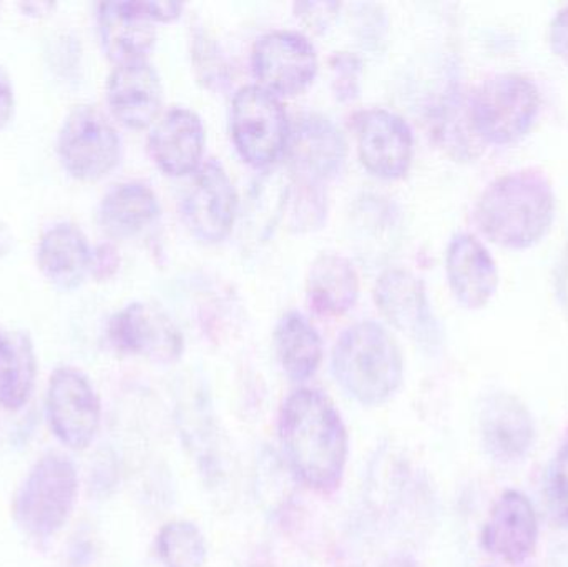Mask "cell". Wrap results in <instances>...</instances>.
Wrapping results in <instances>:
<instances>
[{"instance_id":"cell-14","label":"cell","mask_w":568,"mask_h":567,"mask_svg":"<svg viewBox=\"0 0 568 567\" xmlns=\"http://www.w3.org/2000/svg\"><path fill=\"white\" fill-rule=\"evenodd\" d=\"M537 541L539 519L530 499L516 489L503 493L484 523L483 548L509 565H523L536 553Z\"/></svg>"},{"instance_id":"cell-2","label":"cell","mask_w":568,"mask_h":567,"mask_svg":"<svg viewBox=\"0 0 568 567\" xmlns=\"http://www.w3.org/2000/svg\"><path fill=\"white\" fill-rule=\"evenodd\" d=\"M556 215L552 182L536 169L516 170L494 180L476 206V223L483 235L514 252L542 242Z\"/></svg>"},{"instance_id":"cell-22","label":"cell","mask_w":568,"mask_h":567,"mask_svg":"<svg viewBox=\"0 0 568 567\" xmlns=\"http://www.w3.org/2000/svg\"><path fill=\"white\" fill-rule=\"evenodd\" d=\"M307 302L321 316L334 318L353 310L359 296V276L346 256L321 253L307 273Z\"/></svg>"},{"instance_id":"cell-19","label":"cell","mask_w":568,"mask_h":567,"mask_svg":"<svg viewBox=\"0 0 568 567\" xmlns=\"http://www.w3.org/2000/svg\"><path fill=\"white\" fill-rule=\"evenodd\" d=\"M115 119L130 129H145L159 115L163 90L159 73L146 60L116 65L106 85Z\"/></svg>"},{"instance_id":"cell-10","label":"cell","mask_w":568,"mask_h":567,"mask_svg":"<svg viewBox=\"0 0 568 567\" xmlns=\"http://www.w3.org/2000/svg\"><path fill=\"white\" fill-rule=\"evenodd\" d=\"M239 196L222 163L209 160L195 172L183 199V219L196 239L219 243L232 232Z\"/></svg>"},{"instance_id":"cell-15","label":"cell","mask_w":568,"mask_h":567,"mask_svg":"<svg viewBox=\"0 0 568 567\" xmlns=\"http://www.w3.org/2000/svg\"><path fill=\"white\" fill-rule=\"evenodd\" d=\"M447 282L457 302L467 310L489 305L499 288V269L489 250L470 233L450 240L446 253Z\"/></svg>"},{"instance_id":"cell-5","label":"cell","mask_w":568,"mask_h":567,"mask_svg":"<svg viewBox=\"0 0 568 567\" xmlns=\"http://www.w3.org/2000/svg\"><path fill=\"white\" fill-rule=\"evenodd\" d=\"M539 112L540 92L536 83L517 73H500L474 92L467 119L480 140L507 146L529 133Z\"/></svg>"},{"instance_id":"cell-29","label":"cell","mask_w":568,"mask_h":567,"mask_svg":"<svg viewBox=\"0 0 568 567\" xmlns=\"http://www.w3.org/2000/svg\"><path fill=\"white\" fill-rule=\"evenodd\" d=\"M337 10H339V3L333 2H307L297 3L296 16H300L304 22L310 26L313 30H324L327 23L334 19Z\"/></svg>"},{"instance_id":"cell-33","label":"cell","mask_w":568,"mask_h":567,"mask_svg":"<svg viewBox=\"0 0 568 567\" xmlns=\"http://www.w3.org/2000/svg\"><path fill=\"white\" fill-rule=\"evenodd\" d=\"M383 567H419L416 565V563L413 561V559L407 558V556H394V558L387 559L386 563H384Z\"/></svg>"},{"instance_id":"cell-7","label":"cell","mask_w":568,"mask_h":567,"mask_svg":"<svg viewBox=\"0 0 568 567\" xmlns=\"http://www.w3.org/2000/svg\"><path fill=\"white\" fill-rule=\"evenodd\" d=\"M60 162L77 180L95 182L109 175L122 156V140L105 113L82 105L69 113L59 133Z\"/></svg>"},{"instance_id":"cell-13","label":"cell","mask_w":568,"mask_h":567,"mask_svg":"<svg viewBox=\"0 0 568 567\" xmlns=\"http://www.w3.org/2000/svg\"><path fill=\"white\" fill-rule=\"evenodd\" d=\"M374 300L394 328L406 333L423 348L433 350L439 345V323L419 279L404 270H389L377 280Z\"/></svg>"},{"instance_id":"cell-1","label":"cell","mask_w":568,"mask_h":567,"mask_svg":"<svg viewBox=\"0 0 568 567\" xmlns=\"http://www.w3.org/2000/svg\"><path fill=\"white\" fill-rule=\"evenodd\" d=\"M284 459L296 479L329 495L343 482L349 438L339 412L324 393L301 388L284 399L278 419Z\"/></svg>"},{"instance_id":"cell-9","label":"cell","mask_w":568,"mask_h":567,"mask_svg":"<svg viewBox=\"0 0 568 567\" xmlns=\"http://www.w3.org/2000/svg\"><path fill=\"white\" fill-rule=\"evenodd\" d=\"M252 62L260 87L278 99L303 92L317 72L313 43L293 30H275L263 36L255 43Z\"/></svg>"},{"instance_id":"cell-16","label":"cell","mask_w":568,"mask_h":567,"mask_svg":"<svg viewBox=\"0 0 568 567\" xmlns=\"http://www.w3.org/2000/svg\"><path fill=\"white\" fill-rule=\"evenodd\" d=\"M291 165L297 179L321 183L339 173L346 159L343 133L326 117L310 115L291 129Z\"/></svg>"},{"instance_id":"cell-26","label":"cell","mask_w":568,"mask_h":567,"mask_svg":"<svg viewBox=\"0 0 568 567\" xmlns=\"http://www.w3.org/2000/svg\"><path fill=\"white\" fill-rule=\"evenodd\" d=\"M156 555L163 567H205V536L193 523H166L156 536Z\"/></svg>"},{"instance_id":"cell-31","label":"cell","mask_w":568,"mask_h":567,"mask_svg":"<svg viewBox=\"0 0 568 567\" xmlns=\"http://www.w3.org/2000/svg\"><path fill=\"white\" fill-rule=\"evenodd\" d=\"M13 107H16V99H13L12 82L9 73L0 67V129H3L12 119Z\"/></svg>"},{"instance_id":"cell-18","label":"cell","mask_w":568,"mask_h":567,"mask_svg":"<svg viewBox=\"0 0 568 567\" xmlns=\"http://www.w3.org/2000/svg\"><path fill=\"white\" fill-rule=\"evenodd\" d=\"M480 433L489 455L503 463L519 462L536 442L529 408L510 393H496L487 399L480 413Z\"/></svg>"},{"instance_id":"cell-11","label":"cell","mask_w":568,"mask_h":567,"mask_svg":"<svg viewBox=\"0 0 568 567\" xmlns=\"http://www.w3.org/2000/svg\"><path fill=\"white\" fill-rule=\"evenodd\" d=\"M361 162L373 175L396 180L406 175L414 155L409 123L386 109H369L356 117Z\"/></svg>"},{"instance_id":"cell-8","label":"cell","mask_w":568,"mask_h":567,"mask_svg":"<svg viewBox=\"0 0 568 567\" xmlns=\"http://www.w3.org/2000/svg\"><path fill=\"white\" fill-rule=\"evenodd\" d=\"M47 418L50 429L70 449L92 445L100 428L102 406L90 379L79 369H55L47 392Z\"/></svg>"},{"instance_id":"cell-25","label":"cell","mask_w":568,"mask_h":567,"mask_svg":"<svg viewBox=\"0 0 568 567\" xmlns=\"http://www.w3.org/2000/svg\"><path fill=\"white\" fill-rule=\"evenodd\" d=\"M275 346L284 373L293 382H306L320 368L323 342L317 330L300 312H290L280 320Z\"/></svg>"},{"instance_id":"cell-17","label":"cell","mask_w":568,"mask_h":567,"mask_svg":"<svg viewBox=\"0 0 568 567\" xmlns=\"http://www.w3.org/2000/svg\"><path fill=\"white\" fill-rule=\"evenodd\" d=\"M150 155L166 175L183 176L202 166L205 126L193 110H169L152 129Z\"/></svg>"},{"instance_id":"cell-24","label":"cell","mask_w":568,"mask_h":567,"mask_svg":"<svg viewBox=\"0 0 568 567\" xmlns=\"http://www.w3.org/2000/svg\"><path fill=\"white\" fill-rule=\"evenodd\" d=\"M36 376L37 360L29 336L0 328V406L9 412L23 408Z\"/></svg>"},{"instance_id":"cell-20","label":"cell","mask_w":568,"mask_h":567,"mask_svg":"<svg viewBox=\"0 0 568 567\" xmlns=\"http://www.w3.org/2000/svg\"><path fill=\"white\" fill-rule=\"evenodd\" d=\"M155 20L145 2H106L100 6L99 32L103 50L116 65L145 60L155 43Z\"/></svg>"},{"instance_id":"cell-4","label":"cell","mask_w":568,"mask_h":567,"mask_svg":"<svg viewBox=\"0 0 568 567\" xmlns=\"http://www.w3.org/2000/svg\"><path fill=\"white\" fill-rule=\"evenodd\" d=\"M77 493L79 476L73 463L60 453H47L20 486L13 518L30 538H52L69 522Z\"/></svg>"},{"instance_id":"cell-28","label":"cell","mask_w":568,"mask_h":567,"mask_svg":"<svg viewBox=\"0 0 568 567\" xmlns=\"http://www.w3.org/2000/svg\"><path fill=\"white\" fill-rule=\"evenodd\" d=\"M552 495L557 509L568 522V443L562 446L556 458L552 472Z\"/></svg>"},{"instance_id":"cell-6","label":"cell","mask_w":568,"mask_h":567,"mask_svg":"<svg viewBox=\"0 0 568 567\" xmlns=\"http://www.w3.org/2000/svg\"><path fill=\"white\" fill-rule=\"evenodd\" d=\"M232 135L236 150L256 169L272 165L287 149L290 120L278 97L260 85L243 87L232 107Z\"/></svg>"},{"instance_id":"cell-27","label":"cell","mask_w":568,"mask_h":567,"mask_svg":"<svg viewBox=\"0 0 568 567\" xmlns=\"http://www.w3.org/2000/svg\"><path fill=\"white\" fill-rule=\"evenodd\" d=\"M333 70L336 72L337 95L346 97V99L356 95L357 90L354 85L357 83V73H359L357 59L341 53L333 59Z\"/></svg>"},{"instance_id":"cell-23","label":"cell","mask_w":568,"mask_h":567,"mask_svg":"<svg viewBox=\"0 0 568 567\" xmlns=\"http://www.w3.org/2000/svg\"><path fill=\"white\" fill-rule=\"evenodd\" d=\"M160 203L145 183L126 182L113 186L100 203L102 229L115 239H129L155 222Z\"/></svg>"},{"instance_id":"cell-32","label":"cell","mask_w":568,"mask_h":567,"mask_svg":"<svg viewBox=\"0 0 568 567\" xmlns=\"http://www.w3.org/2000/svg\"><path fill=\"white\" fill-rule=\"evenodd\" d=\"M550 567H568V545L559 546V548L552 553Z\"/></svg>"},{"instance_id":"cell-12","label":"cell","mask_w":568,"mask_h":567,"mask_svg":"<svg viewBox=\"0 0 568 567\" xmlns=\"http://www.w3.org/2000/svg\"><path fill=\"white\" fill-rule=\"evenodd\" d=\"M109 342L116 352L160 363L176 362L183 353V336L175 323L146 303H132L110 320Z\"/></svg>"},{"instance_id":"cell-30","label":"cell","mask_w":568,"mask_h":567,"mask_svg":"<svg viewBox=\"0 0 568 567\" xmlns=\"http://www.w3.org/2000/svg\"><path fill=\"white\" fill-rule=\"evenodd\" d=\"M549 40L552 52L568 62V6L560 9L554 17L552 23H550Z\"/></svg>"},{"instance_id":"cell-21","label":"cell","mask_w":568,"mask_h":567,"mask_svg":"<svg viewBox=\"0 0 568 567\" xmlns=\"http://www.w3.org/2000/svg\"><path fill=\"white\" fill-rule=\"evenodd\" d=\"M37 260L50 283L62 290H73L82 285L92 269V250L79 226L57 223L40 239Z\"/></svg>"},{"instance_id":"cell-3","label":"cell","mask_w":568,"mask_h":567,"mask_svg":"<svg viewBox=\"0 0 568 567\" xmlns=\"http://www.w3.org/2000/svg\"><path fill=\"white\" fill-rule=\"evenodd\" d=\"M333 373L344 393L361 405H384L403 385V353L379 323H356L334 346Z\"/></svg>"}]
</instances>
